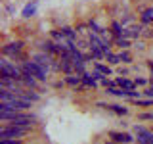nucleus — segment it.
<instances>
[{
    "label": "nucleus",
    "instance_id": "nucleus-20",
    "mask_svg": "<svg viewBox=\"0 0 153 144\" xmlns=\"http://www.w3.org/2000/svg\"><path fill=\"white\" fill-rule=\"evenodd\" d=\"M119 54H121V60H123V64H132V54H130L128 50H121Z\"/></svg>",
    "mask_w": 153,
    "mask_h": 144
},
{
    "label": "nucleus",
    "instance_id": "nucleus-3",
    "mask_svg": "<svg viewBox=\"0 0 153 144\" xmlns=\"http://www.w3.org/2000/svg\"><path fill=\"white\" fill-rule=\"evenodd\" d=\"M0 71L8 73L10 77H13L16 81H19V83H21V77H23L21 64H19V65H16V64H12V62H10L6 56H2V58H0Z\"/></svg>",
    "mask_w": 153,
    "mask_h": 144
},
{
    "label": "nucleus",
    "instance_id": "nucleus-19",
    "mask_svg": "<svg viewBox=\"0 0 153 144\" xmlns=\"http://www.w3.org/2000/svg\"><path fill=\"white\" fill-rule=\"evenodd\" d=\"M134 21H136V17H134V16H124V17L121 19V25H123L124 29H128V27L134 25Z\"/></svg>",
    "mask_w": 153,
    "mask_h": 144
},
{
    "label": "nucleus",
    "instance_id": "nucleus-10",
    "mask_svg": "<svg viewBox=\"0 0 153 144\" xmlns=\"http://www.w3.org/2000/svg\"><path fill=\"white\" fill-rule=\"evenodd\" d=\"M117 86H121V88H126V90H132V88H138L136 83L134 81H130L128 77H117Z\"/></svg>",
    "mask_w": 153,
    "mask_h": 144
},
{
    "label": "nucleus",
    "instance_id": "nucleus-29",
    "mask_svg": "<svg viewBox=\"0 0 153 144\" xmlns=\"http://www.w3.org/2000/svg\"><path fill=\"white\" fill-rule=\"evenodd\" d=\"M146 65H147V69H149L151 73H153V60H147V62H146Z\"/></svg>",
    "mask_w": 153,
    "mask_h": 144
},
{
    "label": "nucleus",
    "instance_id": "nucleus-2",
    "mask_svg": "<svg viewBox=\"0 0 153 144\" xmlns=\"http://www.w3.org/2000/svg\"><path fill=\"white\" fill-rule=\"evenodd\" d=\"M23 50H25V42L23 40H16V42H10V44H4L2 46V56H6V58H12L13 62H25L27 60V56L23 54Z\"/></svg>",
    "mask_w": 153,
    "mask_h": 144
},
{
    "label": "nucleus",
    "instance_id": "nucleus-24",
    "mask_svg": "<svg viewBox=\"0 0 153 144\" xmlns=\"http://www.w3.org/2000/svg\"><path fill=\"white\" fill-rule=\"evenodd\" d=\"M134 83H136V86H149V81L143 79V77H136V79H134Z\"/></svg>",
    "mask_w": 153,
    "mask_h": 144
},
{
    "label": "nucleus",
    "instance_id": "nucleus-18",
    "mask_svg": "<svg viewBox=\"0 0 153 144\" xmlns=\"http://www.w3.org/2000/svg\"><path fill=\"white\" fill-rule=\"evenodd\" d=\"M109 29H111V33L115 35V38H117V37H123V31H124V27L121 25V21H117V19H115V21L111 23V27H109Z\"/></svg>",
    "mask_w": 153,
    "mask_h": 144
},
{
    "label": "nucleus",
    "instance_id": "nucleus-25",
    "mask_svg": "<svg viewBox=\"0 0 153 144\" xmlns=\"http://www.w3.org/2000/svg\"><path fill=\"white\" fill-rule=\"evenodd\" d=\"M117 73H119V77H128L130 75V69H128V67H119Z\"/></svg>",
    "mask_w": 153,
    "mask_h": 144
},
{
    "label": "nucleus",
    "instance_id": "nucleus-21",
    "mask_svg": "<svg viewBox=\"0 0 153 144\" xmlns=\"http://www.w3.org/2000/svg\"><path fill=\"white\" fill-rule=\"evenodd\" d=\"M0 144H23V138H0Z\"/></svg>",
    "mask_w": 153,
    "mask_h": 144
},
{
    "label": "nucleus",
    "instance_id": "nucleus-13",
    "mask_svg": "<svg viewBox=\"0 0 153 144\" xmlns=\"http://www.w3.org/2000/svg\"><path fill=\"white\" fill-rule=\"evenodd\" d=\"M63 81H65V85H69V86H79V85H82V77H80V75H76V73H73V75H67Z\"/></svg>",
    "mask_w": 153,
    "mask_h": 144
},
{
    "label": "nucleus",
    "instance_id": "nucleus-8",
    "mask_svg": "<svg viewBox=\"0 0 153 144\" xmlns=\"http://www.w3.org/2000/svg\"><path fill=\"white\" fill-rule=\"evenodd\" d=\"M21 86H25V88H38V79H35L33 75H29V73H23L21 77Z\"/></svg>",
    "mask_w": 153,
    "mask_h": 144
},
{
    "label": "nucleus",
    "instance_id": "nucleus-28",
    "mask_svg": "<svg viewBox=\"0 0 153 144\" xmlns=\"http://www.w3.org/2000/svg\"><path fill=\"white\" fill-rule=\"evenodd\" d=\"M134 48H136V50H146V42H143V40H136V42H134Z\"/></svg>",
    "mask_w": 153,
    "mask_h": 144
},
{
    "label": "nucleus",
    "instance_id": "nucleus-17",
    "mask_svg": "<svg viewBox=\"0 0 153 144\" xmlns=\"http://www.w3.org/2000/svg\"><path fill=\"white\" fill-rule=\"evenodd\" d=\"M109 112L117 113V115H126L128 113V108L123 104H109Z\"/></svg>",
    "mask_w": 153,
    "mask_h": 144
},
{
    "label": "nucleus",
    "instance_id": "nucleus-27",
    "mask_svg": "<svg viewBox=\"0 0 153 144\" xmlns=\"http://www.w3.org/2000/svg\"><path fill=\"white\" fill-rule=\"evenodd\" d=\"M92 77H94V79H96V81H98V83H100V81H102L105 75H103V73H100L98 69H92Z\"/></svg>",
    "mask_w": 153,
    "mask_h": 144
},
{
    "label": "nucleus",
    "instance_id": "nucleus-1",
    "mask_svg": "<svg viewBox=\"0 0 153 144\" xmlns=\"http://www.w3.org/2000/svg\"><path fill=\"white\" fill-rule=\"evenodd\" d=\"M21 69H23V73L33 75L35 79L40 81V83H46V79H48V69H46L44 65H40L38 62H35V60L21 62Z\"/></svg>",
    "mask_w": 153,
    "mask_h": 144
},
{
    "label": "nucleus",
    "instance_id": "nucleus-31",
    "mask_svg": "<svg viewBox=\"0 0 153 144\" xmlns=\"http://www.w3.org/2000/svg\"><path fill=\"white\" fill-rule=\"evenodd\" d=\"M149 37H153V27H151V33H149Z\"/></svg>",
    "mask_w": 153,
    "mask_h": 144
},
{
    "label": "nucleus",
    "instance_id": "nucleus-7",
    "mask_svg": "<svg viewBox=\"0 0 153 144\" xmlns=\"http://www.w3.org/2000/svg\"><path fill=\"white\" fill-rule=\"evenodd\" d=\"M36 8H38V2H36V0H33V2H29L27 6H25V8L21 10V17L29 19V17L36 16Z\"/></svg>",
    "mask_w": 153,
    "mask_h": 144
},
{
    "label": "nucleus",
    "instance_id": "nucleus-6",
    "mask_svg": "<svg viewBox=\"0 0 153 144\" xmlns=\"http://www.w3.org/2000/svg\"><path fill=\"white\" fill-rule=\"evenodd\" d=\"M40 44V48H42V52H48V54H52V56H56V58H59V54H61V48L56 44L54 40H40L38 42Z\"/></svg>",
    "mask_w": 153,
    "mask_h": 144
},
{
    "label": "nucleus",
    "instance_id": "nucleus-9",
    "mask_svg": "<svg viewBox=\"0 0 153 144\" xmlns=\"http://www.w3.org/2000/svg\"><path fill=\"white\" fill-rule=\"evenodd\" d=\"M140 23L142 25H153V8H146L140 14Z\"/></svg>",
    "mask_w": 153,
    "mask_h": 144
},
{
    "label": "nucleus",
    "instance_id": "nucleus-4",
    "mask_svg": "<svg viewBox=\"0 0 153 144\" xmlns=\"http://www.w3.org/2000/svg\"><path fill=\"white\" fill-rule=\"evenodd\" d=\"M31 129L27 127H16V125H8L4 123L0 129V138H23L25 134H29Z\"/></svg>",
    "mask_w": 153,
    "mask_h": 144
},
{
    "label": "nucleus",
    "instance_id": "nucleus-15",
    "mask_svg": "<svg viewBox=\"0 0 153 144\" xmlns=\"http://www.w3.org/2000/svg\"><path fill=\"white\" fill-rule=\"evenodd\" d=\"M113 44L119 46L121 50H128V48L132 46V44H130V38H124V37H117V38L113 40Z\"/></svg>",
    "mask_w": 153,
    "mask_h": 144
},
{
    "label": "nucleus",
    "instance_id": "nucleus-26",
    "mask_svg": "<svg viewBox=\"0 0 153 144\" xmlns=\"http://www.w3.org/2000/svg\"><path fill=\"white\" fill-rule=\"evenodd\" d=\"M142 92H143V96H146V98H153V86H146Z\"/></svg>",
    "mask_w": 153,
    "mask_h": 144
},
{
    "label": "nucleus",
    "instance_id": "nucleus-23",
    "mask_svg": "<svg viewBox=\"0 0 153 144\" xmlns=\"http://www.w3.org/2000/svg\"><path fill=\"white\" fill-rule=\"evenodd\" d=\"M138 119H140V121H153V113H149V112L138 113Z\"/></svg>",
    "mask_w": 153,
    "mask_h": 144
},
{
    "label": "nucleus",
    "instance_id": "nucleus-12",
    "mask_svg": "<svg viewBox=\"0 0 153 144\" xmlns=\"http://www.w3.org/2000/svg\"><path fill=\"white\" fill-rule=\"evenodd\" d=\"M61 33H63L71 42H79V33H76V29H73V27H61Z\"/></svg>",
    "mask_w": 153,
    "mask_h": 144
},
{
    "label": "nucleus",
    "instance_id": "nucleus-14",
    "mask_svg": "<svg viewBox=\"0 0 153 144\" xmlns=\"http://www.w3.org/2000/svg\"><path fill=\"white\" fill-rule=\"evenodd\" d=\"M105 60H107L109 65H121L123 64L121 54H115V52H107V54H105Z\"/></svg>",
    "mask_w": 153,
    "mask_h": 144
},
{
    "label": "nucleus",
    "instance_id": "nucleus-30",
    "mask_svg": "<svg viewBox=\"0 0 153 144\" xmlns=\"http://www.w3.org/2000/svg\"><path fill=\"white\" fill-rule=\"evenodd\" d=\"M147 81H149V86H153V73H151V77H149Z\"/></svg>",
    "mask_w": 153,
    "mask_h": 144
},
{
    "label": "nucleus",
    "instance_id": "nucleus-11",
    "mask_svg": "<svg viewBox=\"0 0 153 144\" xmlns=\"http://www.w3.org/2000/svg\"><path fill=\"white\" fill-rule=\"evenodd\" d=\"M82 86L84 88H98V81L92 77V73H84L82 75Z\"/></svg>",
    "mask_w": 153,
    "mask_h": 144
},
{
    "label": "nucleus",
    "instance_id": "nucleus-22",
    "mask_svg": "<svg viewBox=\"0 0 153 144\" xmlns=\"http://www.w3.org/2000/svg\"><path fill=\"white\" fill-rule=\"evenodd\" d=\"M88 25H90V29H92L94 33H98V35L102 33V27L98 25V21H96V19H90V21H88Z\"/></svg>",
    "mask_w": 153,
    "mask_h": 144
},
{
    "label": "nucleus",
    "instance_id": "nucleus-5",
    "mask_svg": "<svg viewBox=\"0 0 153 144\" xmlns=\"http://www.w3.org/2000/svg\"><path fill=\"white\" fill-rule=\"evenodd\" d=\"M109 138H111L113 142H119V144H134V142H136L134 134L121 133V131H111V133H109Z\"/></svg>",
    "mask_w": 153,
    "mask_h": 144
},
{
    "label": "nucleus",
    "instance_id": "nucleus-16",
    "mask_svg": "<svg viewBox=\"0 0 153 144\" xmlns=\"http://www.w3.org/2000/svg\"><path fill=\"white\" fill-rule=\"evenodd\" d=\"M94 69H98L100 73H103L105 77H111L113 75V69L109 65H105V64H100V62H94Z\"/></svg>",
    "mask_w": 153,
    "mask_h": 144
}]
</instances>
